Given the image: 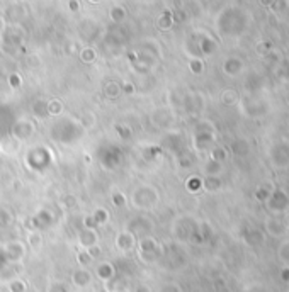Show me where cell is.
I'll return each mask as SVG.
<instances>
[{"mask_svg":"<svg viewBox=\"0 0 289 292\" xmlns=\"http://www.w3.org/2000/svg\"><path fill=\"white\" fill-rule=\"evenodd\" d=\"M157 201H158L157 190H155L153 187H150V185L136 188L135 194H133V204H135L136 208H140V209L153 208V206L157 204Z\"/></svg>","mask_w":289,"mask_h":292,"instance_id":"obj_1","label":"cell"},{"mask_svg":"<svg viewBox=\"0 0 289 292\" xmlns=\"http://www.w3.org/2000/svg\"><path fill=\"white\" fill-rule=\"evenodd\" d=\"M34 133V126L31 121H17V123L14 124V128H12V134L19 139V141H26V139H29L31 136H33Z\"/></svg>","mask_w":289,"mask_h":292,"instance_id":"obj_2","label":"cell"},{"mask_svg":"<svg viewBox=\"0 0 289 292\" xmlns=\"http://www.w3.org/2000/svg\"><path fill=\"white\" fill-rule=\"evenodd\" d=\"M97 233L94 228H83L82 231L78 233V240H80V245L83 246V248H90V246H94L97 243Z\"/></svg>","mask_w":289,"mask_h":292,"instance_id":"obj_3","label":"cell"},{"mask_svg":"<svg viewBox=\"0 0 289 292\" xmlns=\"http://www.w3.org/2000/svg\"><path fill=\"white\" fill-rule=\"evenodd\" d=\"M116 243H118V246L121 250H130L133 248V245H135V238H133L131 233L128 231H123L118 235V240H116Z\"/></svg>","mask_w":289,"mask_h":292,"instance_id":"obj_4","label":"cell"},{"mask_svg":"<svg viewBox=\"0 0 289 292\" xmlns=\"http://www.w3.org/2000/svg\"><path fill=\"white\" fill-rule=\"evenodd\" d=\"M33 114L36 116V118H44V116H48V102H43V101L34 102Z\"/></svg>","mask_w":289,"mask_h":292,"instance_id":"obj_5","label":"cell"},{"mask_svg":"<svg viewBox=\"0 0 289 292\" xmlns=\"http://www.w3.org/2000/svg\"><path fill=\"white\" fill-rule=\"evenodd\" d=\"M95 126V114L94 112H83L82 114V129H90Z\"/></svg>","mask_w":289,"mask_h":292,"instance_id":"obj_6","label":"cell"},{"mask_svg":"<svg viewBox=\"0 0 289 292\" xmlns=\"http://www.w3.org/2000/svg\"><path fill=\"white\" fill-rule=\"evenodd\" d=\"M61 112H63V104H61V101L48 102V116H60Z\"/></svg>","mask_w":289,"mask_h":292,"instance_id":"obj_7","label":"cell"},{"mask_svg":"<svg viewBox=\"0 0 289 292\" xmlns=\"http://www.w3.org/2000/svg\"><path fill=\"white\" fill-rule=\"evenodd\" d=\"M92 219H94V223H95V224H101V223H106V221H108V219H109V214H108V211H106V209L99 208L94 214H92Z\"/></svg>","mask_w":289,"mask_h":292,"instance_id":"obj_8","label":"cell"},{"mask_svg":"<svg viewBox=\"0 0 289 292\" xmlns=\"http://www.w3.org/2000/svg\"><path fill=\"white\" fill-rule=\"evenodd\" d=\"M119 93H121V88H119V85H118V83L111 82V83L108 85V87H106V95H108L109 99L119 97Z\"/></svg>","mask_w":289,"mask_h":292,"instance_id":"obj_9","label":"cell"},{"mask_svg":"<svg viewBox=\"0 0 289 292\" xmlns=\"http://www.w3.org/2000/svg\"><path fill=\"white\" fill-rule=\"evenodd\" d=\"M11 221H12L11 213H9L7 209L0 208V230H4L6 226H9V224H11Z\"/></svg>","mask_w":289,"mask_h":292,"instance_id":"obj_10","label":"cell"},{"mask_svg":"<svg viewBox=\"0 0 289 292\" xmlns=\"http://www.w3.org/2000/svg\"><path fill=\"white\" fill-rule=\"evenodd\" d=\"M126 16V12H124V9L123 7H114L113 9V12H111V17L116 21V22H119L123 19V17Z\"/></svg>","mask_w":289,"mask_h":292,"instance_id":"obj_11","label":"cell"},{"mask_svg":"<svg viewBox=\"0 0 289 292\" xmlns=\"http://www.w3.org/2000/svg\"><path fill=\"white\" fill-rule=\"evenodd\" d=\"M61 204H63L66 209L75 208V206H77V197L75 196H65L63 201H61Z\"/></svg>","mask_w":289,"mask_h":292,"instance_id":"obj_12","label":"cell"},{"mask_svg":"<svg viewBox=\"0 0 289 292\" xmlns=\"http://www.w3.org/2000/svg\"><path fill=\"white\" fill-rule=\"evenodd\" d=\"M113 204L116 206V208H121V206L126 204V199H124V196H123V194L116 192V194L113 196Z\"/></svg>","mask_w":289,"mask_h":292,"instance_id":"obj_13","label":"cell"},{"mask_svg":"<svg viewBox=\"0 0 289 292\" xmlns=\"http://www.w3.org/2000/svg\"><path fill=\"white\" fill-rule=\"evenodd\" d=\"M80 56H82V60L83 61H92V60H94V49H83V51H82V55H80Z\"/></svg>","mask_w":289,"mask_h":292,"instance_id":"obj_14","label":"cell"}]
</instances>
